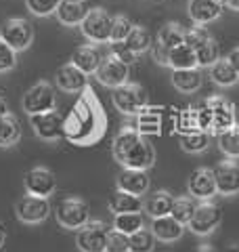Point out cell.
I'll return each instance as SVG.
<instances>
[{
    "label": "cell",
    "mask_w": 239,
    "mask_h": 252,
    "mask_svg": "<svg viewBox=\"0 0 239 252\" xmlns=\"http://www.w3.org/2000/svg\"><path fill=\"white\" fill-rule=\"evenodd\" d=\"M222 6L225 4L218 2V0H189L187 15L195 26H208L222 15Z\"/></svg>",
    "instance_id": "cell-18"
},
{
    "label": "cell",
    "mask_w": 239,
    "mask_h": 252,
    "mask_svg": "<svg viewBox=\"0 0 239 252\" xmlns=\"http://www.w3.org/2000/svg\"><path fill=\"white\" fill-rule=\"evenodd\" d=\"M235 124H237V126H239V118H237V122H235Z\"/></svg>",
    "instance_id": "cell-52"
},
{
    "label": "cell",
    "mask_w": 239,
    "mask_h": 252,
    "mask_svg": "<svg viewBox=\"0 0 239 252\" xmlns=\"http://www.w3.org/2000/svg\"><path fill=\"white\" fill-rule=\"evenodd\" d=\"M220 220H222V210H220L218 204H214L212 200L199 202L193 217L189 220V229L195 235H210V233L216 231Z\"/></svg>",
    "instance_id": "cell-9"
},
{
    "label": "cell",
    "mask_w": 239,
    "mask_h": 252,
    "mask_svg": "<svg viewBox=\"0 0 239 252\" xmlns=\"http://www.w3.org/2000/svg\"><path fill=\"white\" fill-rule=\"evenodd\" d=\"M111 101H114V107L124 116H137L149 103L145 89L137 82H126L114 89L111 91Z\"/></svg>",
    "instance_id": "cell-4"
},
{
    "label": "cell",
    "mask_w": 239,
    "mask_h": 252,
    "mask_svg": "<svg viewBox=\"0 0 239 252\" xmlns=\"http://www.w3.org/2000/svg\"><path fill=\"white\" fill-rule=\"evenodd\" d=\"M101 61H103V53L99 51L97 44H82L74 51L69 63H74L78 69H82L86 76H90V74H97Z\"/></svg>",
    "instance_id": "cell-23"
},
{
    "label": "cell",
    "mask_w": 239,
    "mask_h": 252,
    "mask_svg": "<svg viewBox=\"0 0 239 252\" xmlns=\"http://www.w3.org/2000/svg\"><path fill=\"white\" fill-rule=\"evenodd\" d=\"M6 114H9V107H6V101L0 97V118H4Z\"/></svg>",
    "instance_id": "cell-49"
},
{
    "label": "cell",
    "mask_w": 239,
    "mask_h": 252,
    "mask_svg": "<svg viewBox=\"0 0 239 252\" xmlns=\"http://www.w3.org/2000/svg\"><path fill=\"white\" fill-rule=\"evenodd\" d=\"M57 223L65 229H82L90 220V208L82 198H65L55 210Z\"/></svg>",
    "instance_id": "cell-7"
},
{
    "label": "cell",
    "mask_w": 239,
    "mask_h": 252,
    "mask_svg": "<svg viewBox=\"0 0 239 252\" xmlns=\"http://www.w3.org/2000/svg\"><path fill=\"white\" fill-rule=\"evenodd\" d=\"M191 252H216L212 246H208V244H202V246H197V248H193Z\"/></svg>",
    "instance_id": "cell-47"
},
{
    "label": "cell",
    "mask_w": 239,
    "mask_h": 252,
    "mask_svg": "<svg viewBox=\"0 0 239 252\" xmlns=\"http://www.w3.org/2000/svg\"><path fill=\"white\" fill-rule=\"evenodd\" d=\"M172 206H174V198L170 191L159 189V191L151 193L147 202H145V212L151 219H159V217H168L172 215Z\"/></svg>",
    "instance_id": "cell-26"
},
{
    "label": "cell",
    "mask_w": 239,
    "mask_h": 252,
    "mask_svg": "<svg viewBox=\"0 0 239 252\" xmlns=\"http://www.w3.org/2000/svg\"><path fill=\"white\" fill-rule=\"evenodd\" d=\"M4 240H6V227H4V223H2V220H0V248H2Z\"/></svg>",
    "instance_id": "cell-48"
},
{
    "label": "cell",
    "mask_w": 239,
    "mask_h": 252,
    "mask_svg": "<svg viewBox=\"0 0 239 252\" xmlns=\"http://www.w3.org/2000/svg\"><path fill=\"white\" fill-rule=\"evenodd\" d=\"M26 191L31 195H40V198H49L51 193H55L57 189V177L55 172L46 166H36L28 170L26 179H23Z\"/></svg>",
    "instance_id": "cell-14"
},
{
    "label": "cell",
    "mask_w": 239,
    "mask_h": 252,
    "mask_svg": "<svg viewBox=\"0 0 239 252\" xmlns=\"http://www.w3.org/2000/svg\"><path fill=\"white\" fill-rule=\"evenodd\" d=\"M218 147L220 152L225 154L229 160H235L239 158V126H231L229 130L220 132L218 135Z\"/></svg>",
    "instance_id": "cell-35"
},
{
    "label": "cell",
    "mask_w": 239,
    "mask_h": 252,
    "mask_svg": "<svg viewBox=\"0 0 239 252\" xmlns=\"http://www.w3.org/2000/svg\"><path fill=\"white\" fill-rule=\"evenodd\" d=\"M130 65H126V63H122L120 59H116L114 55H107V57H103L101 61V65L97 69V82L103 84V86H107V89H118V86H122L126 82H130L128 80V76H130Z\"/></svg>",
    "instance_id": "cell-12"
},
{
    "label": "cell",
    "mask_w": 239,
    "mask_h": 252,
    "mask_svg": "<svg viewBox=\"0 0 239 252\" xmlns=\"http://www.w3.org/2000/svg\"><path fill=\"white\" fill-rule=\"evenodd\" d=\"M227 59L231 61V65H233V67H235V72L239 74V46L229 53V57H227Z\"/></svg>",
    "instance_id": "cell-46"
},
{
    "label": "cell",
    "mask_w": 239,
    "mask_h": 252,
    "mask_svg": "<svg viewBox=\"0 0 239 252\" xmlns=\"http://www.w3.org/2000/svg\"><path fill=\"white\" fill-rule=\"evenodd\" d=\"M210 34H208V30H206L204 26H193V28H189L185 30V44L191 46V49H199L206 40H210Z\"/></svg>",
    "instance_id": "cell-41"
},
{
    "label": "cell",
    "mask_w": 239,
    "mask_h": 252,
    "mask_svg": "<svg viewBox=\"0 0 239 252\" xmlns=\"http://www.w3.org/2000/svg\"><path fill=\"white\" fill-rule=\"evenodd\" d=\"M126 46L134 53V55H141V53H145V51H149L151 46V32L145 28V26H132V30H130V34H128V38H126Z\"/></svg>",
    "instance_id": "cell-31"
},
{
    "label": "cell",
    "mask_w": 239,
    "mask_h": 252,
    "mask_svg": "<svg viewBox=\"0 0 239 252\" xmlns=\"http://www.w3.org/2000/svg\"><path fill=\"white\" fill-rule=\"evenodd\" d=\"M109 227L103 220H89L82 229H78V250L80 252H105Z\"/></svg>",
    "instance_id": "cell-10"
},
{
    "label": "cell",
    "mask_w": 239,
    "mask_h": 252,
    "mask_svg": "<svg viewBox=\"0 0 239 252\" xmlns=\"http://www.w3.org/2000/svg\"><path fill=\"white\" fill-rule=\"evenodd\" d=\"M55 82H57V86L63 93H82L89 86V76L82 69H78L74 63H67V65L59 67Z\"/></svg>",
    "instance_id": "cell-21"
},
{
    "label": "cell",
    "mask_w": 239,
    "mask_h": 252,
    "mask_svg": "<svg viewBox=\"0 0 239 252\" xmlns=\"http://www.w3.org/2000/svg\"><path fill=\"white\" fill-rule=\"evenodd\" d=\"M132 30V23L126 15H116L111 23V42H124Z\"/></svg>",
    "instance_id": "cell-40"
},
{
    "label": "cell",
    "mask_w": 239,
    "mask_h": 252,
    "mask_svg": "<svg viewBox=\"0 0 239 252\" xmlns=\"http://www.w3.org/2000/svg\"><path fill=\"white\" fill-rule=\"evenodd\" d=\"M195 57H197V67H212L214 63L220 59L218 42L214 40V38L206 40L199 49H195Z\"/></svg>",
    "instance_id": "cell-37"
},
{
    "label": "cell",
    "mask_w": 239,
    "mask_h": 252,
    "mask_svg": "<svg viewBox=\"0 0 239 252\" xmlns=\"http://www.w3.org/2000/svg\"><path fill=\"white\" fill-rule=\"evenodd\" d=\"M155 235L151 233V229H139L137 233L128 235V252H153L155 248Z\"/></svg>",
    "instance_id": "cell-36"
},
{
    "label": "cell",
    "mask_w": 239,
    "mask_h": 252,
    "mask_svg": "<svg viewBox=\"0 0 239 252\" xmlns=\"http://www.w3.org/2000/svg\"><path fill=\"white\" fill-rule=\"evenodd\" d=\"M30 13H34L36 17H49V15L57 13L61 0H26Z\"/></svg>",
    "instance_id": "cell-39"
},
{
    "label": "cell",
    "mask_w": 239,
    "mask_h": 252,
    "mask_svg": "<svg viewBox=\"0 0 239 252\" xmlns=\"http://www.w3.org/2000/svg\"><path fill=\"white\" fill-rule=\"evenodd\" d=\"M231 252H237V250H231Z\"/></svg>",
    "instance_id": "cell-53"
},
{
    "label": "cell",
    "mask_w": 239,
    "mask_h": 252,
    "mask_svg": "<svg viewBox=\"0 0 239 252\" xmlns=\"http://www.w3.org/2000/svg\"><path fill=\"white\" fill-rule=\"evenodd\" d=\"M111 154L122 168L149 170L155 164V149L134 126H122L111 143Z\"/></svg>",
    "instance_id": "cell-2"
},
{
    "label": "cell",
    "mask_w": 239,
    "mask_h": 252,
    "mask_svg": "<svg viewBox=\"0 0 239 252\" xmlns=\"http://www.w3.org/2000/svg\"><path fill=\"white\" fill-rule=\"evenodd\" d=\"M210 78H212L214 84L225 86V89L239 82V74L235 72V67L231 65L229 59H218L216 63H214V65L210 67Z\"/></svg>",
    "instance_id": "cell-29"
},
{
    "label": "cell",
    "mask_w": 239,
    "mask_h": 252,
    "mask_svg": "<svg viewBox=\"0 0 239 252\" xmlns=\"http://www.w3.org/2000/svg\"><path fill=\"white\" fill-rule=\"evenodd\" d=\"M182 42H185V30H182V26L177 21L166 23L157 34V44H162L164 49H168V51L174 49V46L182 44Z\"/></svg>",
    "instance_id": "cell-32"
},
{
    "label": "cell",
    "mask_w": 239,
    "mask_h": 252,
    "mask_svg": "<svg viewBox=\"0 0 239 252\" xmlns=\"http://www.w3.org/2000/svg\"><path fill=\"white\" fill-rule=\"evenodd\" d=\"M145 227V219H143V212H124V215H116L114 217V229L122 231L126 235L137 233L139 229Z\"/></svg>",
    "instance_id": "cell-34"
},
{
    "label": "cell",
    "mask_w": 239,
    "mask_h": 252,
    "mask_svg": "<svg viewBox=\"0 0 239 252\" xmlns=\"http://www.w3.org/2000/svg\"><path fill=\"white\" fill-rule=\"evenodd\" d=\"M15 215H17V219L26 225L42 223V220H46L51 215L49 198H40V195L26 193L23 198H19L17 206H15Z\"/></svg>",
    "instance_id": "cell-11"
},
{
    "label": "cell",
    "mask_w": 239,
    "mask_h": 252,
    "mask_svg": "<svg viewBox=\"0 0 239 252\" xmlns=\"http://www.w3.org/2000/svg\"><path fill=\"white\" fill-rule=\"evenodd\" d=\"M145 208V202H143L141 195L134 193H126V191H118L109 198V210L114 215H124V212H141Z\"/></svg>",
    "instance_id": "cell-27"
},
{
    "label": "cell",
    "mask_w": 239,
    "mask_h": 252,
    "mask_svg": "<svg viewBox=\"0 0 239 252\" xmlns=\"http://www.w3.org/2000/svg\"><path fill=\"white\" fill-rule=\"evenodd\" d=\"M168 67L172 69H189V67H197V57L195 51L187 46L185 42L174 46L168 53Z\"/></svg>",
    "instance_id": "cell-28"
},
{
    "label": "cell",
    "mask_w": 239,
    "mask_h": 252,
    "mask_svg": "<svg viewBox=\"0 0 239 252\" xmlns=\"http://www.w3.org/2000/svg\"><path fill=\"white\" fill-rule=\"evenodd\" d=\"M111 23L114 17L101 6H94L90 13L86 15V19L80 23V32L86 40H90L92 44H103V42H111Z\"/></svg>",
    "instance_id": "cell-6"
},
{
    "label": "cell",
    "mask_w": 239,
    "mask_h": 252,
    "mask_svg": "<svg viewBox=\"0 0 239 252\" xmlns=\"http://www.w3.org/2000/svg\"><path fill=\"white\" fill-rule=\"evenodd\" d=\"M187 189H189V195L195 198L199 202H208L212 200L214 195L218 193L216 189V179H214V170L212 168H197L191 172L189 177V183H187Z\"/></svg>",
    "instance_id": "cell-15"
},
{
    "label": "cell",
    "mask_w": 239,
    "mask_h": 252,
    "mask_svg": "<svg viewBox=\"0 0 239 252\" xmlns=\"http://www.w3.org/2000/svg\"><path fill=\"white\" fill-rule=\"evenodd\" d=\"M90 9L92 6L89 0H61V4L55 15H57L61 26L76 28L86 19V15L90 13Z\"/></svg>",
    "instance_id": "cell-19"
},
{
    "label": "cell",
    "mask_w": 239,
    "mask_h": 252,
    "mask_svg": "<svg viewBox=\"0 0 239 252\" xmlns=\"http://www.w3.org/2000/svg\"><path fill=\"white\" fill-rule=\"evenodd\" d=\"M195 208H197L195 198H191V195H180V198H174L172 217L177 220H180L182 225H189V220H191V217H193Z\"/></svg>",
    "instance_id": "cell-38"
},
{
    "label": "cell",
    "mask_w": 239,
    "mask_h": 252,
    "mask_svg": "<svg viewBox=\"0 0 239 252\" xmlns=\"http://www.w3.org/2000/svg\"><path fill=\"white\" fill-rule=\"evenodd\" d=\"M168 49H164L162 44H153V59L159 63V65H168Z\"/></svg>",
    "instance_id": "cell-45"
},
{
    "label": "cell",
    "mask_w": 239,
    "mask_h": 252,
    "mask_svg": "<svg viewBox=\"0 0 239 252\" xmlns=\"http://www.w3.org/2000/svg\"><path fill=\"white\" fill-rule=\"evenodd\" d=\"M107 114L101 99L89 86L78 94V101L63 116V139L76 147H90L105 137Z\"/></svg>",
    "instance_id": "cell-1"
},
{
    "label": "cell",
    "mask_w": 239,
    "mask_h": 252,
    "mask_svg": "<svg viewBox=\"0 0 239 252\" xmlns=\"http://www.w3.org/2000/svg\"><path fill=\"white\" fill-rule=\"evenodd\" d=\"M105 252H128V235L111 227V231L107 235V248H105Z\"/></svg>",
    "instance_id": "cell-42"
},
{
    "label": "cell",
    "mask_w": 239,
    "mask_h": 252,
    "mask_svg": "<svg viewBox=\"0 0 239 252\" xmlns=\"http://www.w3.org/2000/svg\"><path fill=\"white\" fill-rule=\"evenodd\" d=\"M21 139V124L11 112L0 118V147H13Z\"/></svg>",
    "instance_id": "cell-30"
},
{
    "label": "cell",
    "mask_w": 239,
    "mask_h": 252,
    "mask_svg": "<svg viewBox=\"0 0 239 252\" xmlns=\"http://www.w3.org/2000/svg\"><path fill=\"white\" fill-rule=\"evenodd\" d=\"M0 40H4L13 51H28L31 40H34V30L28 19L13 17L6 19L0 28Z\"/></svg>",
    "instance_id": "cell-8"
},
{
    "label": "cell",
    "mask_w": 239,
    "mask_h": 252,
    "mask_svg": "<svg viewBox=\"0 0 239 252\" xmlns=\"http://www.w3.org/2000/svg\"><path fill=\"white\" fill-rule=\"evenodd\" d=\"M26 114L30 116H36V114H44V112H51L57 105V91L55 86L46 80H40L34 86H30L28 93L23 94V101H21Z\"/></svg>",
    "instance_id": "cell-5"
},
{
    "label": "cell",
    "mask_w": 239,
    "mask_h": 252,
    "mask_svg": "<svg viewBox=\"0 0 239 252\" xmlns=\"http://www.w3.org/2000/svg\"><path fill=\"white\" fill-rule=\"evenodd\" d=\"M210 141H212V135L208 130H197V132H191V135H182L180 147L187 154H202L210 147Z\"/></svg>",
    "instance_id": "cell-33"
},
{
    "label": "cell",
    "mask_w": 239,
    "mask_h": 252,
    "mask_svg": "<svg viewBox=\"0 0 239 252\" xmlns=\"http://www.w3.org/2000/svg\"><path fill=\"white\" fill-rule=\"evenodd\" d=\"M151 233L155 235L157 242H164V244H172L182 238L185 233V225L177 220L172 215L168 217H159L151 220Z\"/></svg>",
    "instance_id": "cell-22"
},
{
    "label": "cell",
    "mask_w": 239,
    "mask_h": 252,
    "mask_svg": "<svg viewBox=\"0 0 239 252\" xmlns=\"http://www.w3.org/2000/svg\"><path fill=\"white\" fill-rule=\"evenodd\" d=\"M166 109L162 105H145L141 112L134 116V128H137L143 137H162L164 135V120H166Z\"/></svg>",
    "instance_id": "cell-13"
},
{
    "label": "cell",
    "mask_w": 239,
    "mask_h": 252,
    "mask_svg": "<svg viewBox=\"0 0 239 252\" xmlns=\"http://www.w3.org/2000/svg\"><path fill=\"white\" fill-rule=\"evenodd\" d=\"M111 55L122 63H126V65H132V63L137 61V55L126 46V42H111Z\"/></svg>",
    "instance_id": "cell-44"
},
{
    "label": "cell",
    "mask_w": 239,
    "mask_h": 252,
    "mask_svg": "<svg viewBox=\"0 0 239 252\" xmlns=\"http://www.w3.org/2000/svg\"><path fill=\"white\" fill-rule=\"evenodd\" d=\"M116 185L120 191L126 193H134V195H145L151 187V179L147 175V170H134V168H124L118 175Z\"/></svg>",
    "instance_id": "cell-20"
},
{
    "label": "cell",
    "mask_w": 239,
    "mask_h": 252,
    "mask_svg": "<svg viewBox=\"0 0 239 252\" xmlns=\"http://www.w3.org/2000/svg\"><path fill=\"white\" fill-rule=\"evenodd\" d=\"M204 107L208 109V116H210V130L208 132L212 137H218L220 132H225L231 126H235V122H237L235 107L225 97L212 94V97L204 101Z\"/></svg>",
    "instance_id": "cell-3"
},
{
    "label": "cell",
    "mask_w": 239,
    "mask_h": 252,
    "mask_svg": "<svg viewBox=\"0 0 239 252\" xmlns=\"http://www.w3.org/2000/svg\"><path fill=\"white\" fill-rule=\"evenodd\" d=\"M172 84L179 93L193 94L202 89L204 74L202 67H189V69H172Z\"/></svg>",
    "instance_id": "cell-24"
},
{
    "label": "cell",
    "mask_w": 239,
    "mask_h": 252,
    "mask_svg": "<svg viewBox=\"0 0 239 252\" xmlns=\"http://www.w3.org/2000/svg\"><path fill=\"white\" fill-rule=\"evenodd\" d=\"M225 6H229V9H233V11H239V0H227Z\"/></svg>",
    "instance_id": "cell-50"
},
{
    "label": "cell",
    "mask_w": 239,
    "mask_h": 252,
    "mask_svg": "<svg viewBox=\"0 0 239 252\" xmlns=\"http://www.w3.org/2000/svg\"><path fill=\"white\" fill-rule=\"evenodd\" d=\"M177 132L182 135H191V132L204 130V122H202V109L195 105H189L185 109H179L177 112V124H174Z\"/></svg>",
    "instance_id": "cell-25"
},
{
    "label": "cell",
    "mask_w": 239,
    "mask_h": 252,
    "mask_svg": "<svg viewBox=\"0 0 239 252\" xmlns=\"http://www.w3.org/2000/svg\"><path fill=\"white\" fill-rule=\"evenodd\" d=\"M17 65V51H13L4 40H0V74L11 72Z\"/></svg>",
    "instance_id": "cell-43"
},
{
    "label": "cell",
    "mask_w": 239,
    "mask_h": 252,
    "mask_svg": "<svg viewBox=\"0 0 239 252\" xmlns=\"http://www.w3.org/2000/svg\"><path fill=\"white\" fill-rule=\"evenodd\" d=\"M218 2H222V4H225V2H227V0H218Z\"/></svg>",
    "instance_id": "cell-51"
},
{
    "label": "cell",
    "mask_w": 239,
    "mask_h": 252,
    "mask_svg": "<svg viewBox=\"0 0 239 252\" xmlns=\"http://www.w3.org/2000/svg\"><path fill=\"white\" fill-rule=\"evenodd\" d=\"M30 124L42 141H57L63 137V116L57 109L30 116Z\"/></svg>",
    "instance_id": "cell-16"
},
{
    "label": "cell",
    "mask_w": 239,
    "mask_h": 252,
    "mask_svg": "<svg viewBox=\"0 0 239 252\" xmlns=\"http://www.w3.org/2000/svg\"><path fill=\"white\" fill-rule=\"evenodd\" d=\"M216 189L220 195H235L239 193V164L235 160H222L214 168Z\"/></svg>",
    "instance_id": "cell-17"
}]
</instances>
